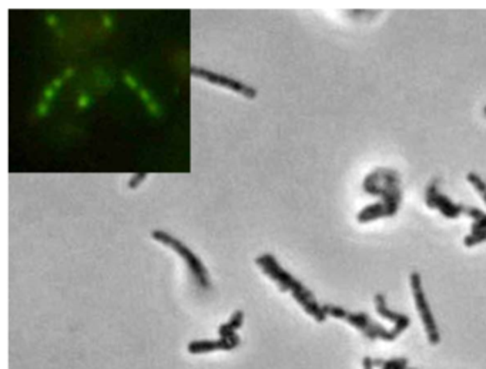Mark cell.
<instances>
[{
	"label": "cell",
	"instance_id": "7c38bea8",
	"mask_svg": "<svg viewBox=\"0 0 486 369\" xmlns=\"http://www.w3.org/2000/svg\"><path fill=\"white\" fill-rule=\"evenodd\" d=\"M374 365L380 369H410L408 361L405 358L395 359H374Z\"/></svg>",
	"mask_w": 486,
	"mask_h": 369
},
{
	"label": "cell",
	"instance_id": "6da1fadb",
	"mask_svg": "<svg viewBox=\"0 0 486 369\" xmlns=\"http://www.w3.org/2000/svg\"><path fill=\"white\" fill-rule=\"evenodd\" d=\"M362 188L366 194L378 197L380 202L366 206L358 213L357 221L361 224L394 217L401 207L404 192L401 187V177H399L396 170L377 167L373 173H369L365 177Z\"/></svg>",
	"mask_w": 486,
	"mask_h": 369
},
{
	"label": "cell",
	"instance_id": "30bf717a",
	"mask_svg": "<svg viewBox=\"0 0 486 369\" xmlns=\"http://www.w3.org/2000/svg\"><path fill=\"white\" fill-rule=\"evenodd\" d=\"M243 320H244V314L241 311H237L236 314L232 317V320L228 321L227 324L221 325L220 329H218V334L220 336H236V331L238 328H241L243 325Z\"/></svg>",
	"mask_w": 486,
	"mask_h": 369
},
{
	"label": "cell",
	"instance_id": "9a60e30c",
	"mask_svg": "<svg viewBox=\"0 0 486 369\" xmlns=\"http://www.w3.org/2000/svg\"><path fill=\"white\" fill-rule=\"evenodd\" d=\"M410 369H412V368H410Z\"/></svg>",
	"mask_w": 486,
	"mask_h": 369
},
{
	"label": "cell",
	"instance_id": "8fae6325",
	"mask_svg": "<svg viewBox=\"0 0 486 369\" xmlns=\"http://www.w3.org/2000/svg\"><path fill=\"white\" fill-rule=\"evenodd\" d=\"M467 180L472 186V188L479 194L483 204L486 206V183L482 180V177L473 172H469L467 174Z\"/></svg>",
	"mask_w": 486,
	"mask_h": 369
},
{
	"label": "cell",
	"instance_id": "ba28073f",
	"mask_svg": "<svg viewBox=\"0 0 486 369\" xmlns=\"http://www.w3.org/2000/svg\"><path fill=\"white\" fill-rule=\"evenodd\" d=\"M374 304H375V309L378 314L385 318V320H389L391 322H394V328L399 332V334H403L405 332L410 325H411V320L408 315H404V314H399V312L396 311H392L388 304H387V300H385V295L384 294H377L374 297Z\"/></svg>",
	"mask_w": 486,
	"mask_h": 369
},
{
	"label": "cell",
	"instance_id": "4fadbf2b",
	"mask_svg": "<svg viewBox=\"0 0 486 369\" xmlns=\"http://www.w3.org/2000/svg\"><path fill=\"white\" fill-rule=\"evenodd\" d=\"M374 359H371V358H365L364 359V369H374Z\"/></svg>",
	"mask_w": 486,
	"mask_h": 369
},
{
	"label": "cell",
	"instance_id": "52a82bcc",
	"mask_svg": "<svg viewBox=\"0 0 486 369\" xmlns=\"http://www.w3.org/2000/svg\"><path fill=\"white\" fill-rule=\"evenodd\" d=\"M241 344L238 335L236 336H220V339H202V341H191L187 347V351L193 355L207 354L214 351H232Z\"/></svg>",
	"mask_w": 486,
	"mask_h": 369
},
{
	"label": "cell",
	"instance_id": "7a4b0ae2",
	"mask_svg": "<svg viewBox=\"0 0 486 369\" xmlns=\"http://www.w3.org/2000/svg\"><path fill=\"white\" fill-rule=\"evenodd\" d=\"M257 264L260 265L264 274H267L277 284L281 291L291 293L294 300L301 305V308L309 317H312L317 322H324L327 320L324 305H320L314 294L307 287H304L298 279L285 271L275 261L273 255H263V257L257 259Z\"/></svg>",
	"mask_w": 486,
	"mask_h": 369
},
{
	"label": "cell",
	"instance_id": "9c48e42d",
	"mask_svg": "<svg viewBox=\"0 0 486 369\" xmlns=\"http://www.w3.org/2000/svg\"><path fill=\"white\" fill-rule=\"evenodd\" d=\"M482 243H486V217L479 220V221L472 222L471 233L464 240V244L468 248L476 247V245H479Z\"/></svg>",
	"mask_w": 486,
	"mask_h": 369
},
{
	"label": "cell",
	"instance_id": "5b68a950",
	"mask_svg": "<svg viewBox=\"0 0 486 369\" xmlns=\"http://www.w3.org/2000/svg\"><path fill=\"white\" fill-rule=\"evenodd\" d=\"M410 286H411V291H412L414 304H415V308L419 314L421 322L423 325L426 338H428V341H430L431 345H438L441 343L439 328H438L435 317L432 314L431 305H430V302H428V298H426V294L423 290V284H422V277L418 271H412L410 274Z\"/></svg>",
	"mask_w": 486,
	"mask_h": 369
},
{
	"label": "cell",
	"instance_id": "5bb4252c",
	"mask_svg": "<svg viewBox=\"0 0 486 369\" xmlns=\"http://www.w3.org/2000/svg\"><path fill=\"white\" fill-rule=\"evenodd\" d=\"M483 116H485V117H486V106H485V107H483Z\"/></svg>",
	"mask_w": 486,
	"mask_h": 369
},
{
	"label": "cell",
	"instance_id": "277c9868",
	"mask_svg": "<svg viewBox=\"0 0 486 369\" xmlns=\"http://www.w3.org/2000/svg\"><path fill=\"white\" fill-rule=\"evenodd\" d=\"M439 184H441V180L434 179L430 184L426 186L425 203L428 207L439 211L448 220H456V218H460L461 215H467V217L472 218V222H475V221H479V220L486 217V213H483L482 210H479L476 207H469V206H464L460 203H453L448 195H445L439 191Z\"/></svg>",
	"mask_w": 486,
	"mask_h": 369
},
{
	"label": "cell",
	"instance_id": "8992f818",
	"mask_svg": "<svg viewBox=\"0 0 486 369\" xmlns=\"http://www.w3.org/2000/svg\"><path fill=\"white\" fill-rule=\"evenodd\" d=\"M153 237H154L156 240H159V241H161V243L170 245L173 249H176V251L181 255V257L184 259V261L187 263V265H188L190 271L193 272V275H194V278H195V281H197L198 286L202 287V288H204V290L210 288V278H209V274H207L204 265H203L202 263H200V260L195 257V255H194L186 245H183L181 243L173 240L170 236H167V234H164V233H160V231H154V233H153Z\"/></svg>",
	"mask_w": 486,
	"mask_h": 369
},
{
	"label": "cell",
	"instance_id": "3957f363",
	"mask_svg": "<svg viewBox=\"0 0 486 369\" xmlns=\"http://www.w3.org/2000/svg\"><path fill=\"white\" fill-rule=\"evenodd\" d=\"M324 311L327 317L346 321L347 324L358 329L364 336H366L371 341L380 339V341H384V343H392V341H395L399 335H401L395 328L387 329L385 327H382L381 324H378L377 321L371 318L366 312H353L342 306H337L331 304L324 305Z\"/></svg>",
	"mask_w": 486,
	"mask_h": 369
}]
</instances>
